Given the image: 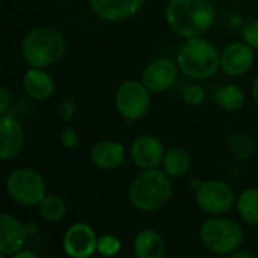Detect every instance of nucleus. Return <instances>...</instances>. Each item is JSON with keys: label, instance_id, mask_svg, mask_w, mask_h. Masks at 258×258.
Listing matches in <instances>:
<instances>
[{"label": "nucleus", "instance_id": "nucleus-1", "mask_svg": "<svg viewBox=\"0 0 258 258\" xmlns=\"http://www.w3.org/2000/svg\"><path fill=\"white\" fill-rule=\"evenodd\" d=\"M166 22L178 37L199 38L213 28L216 10L210 0H169Z\"/></svg>", "mask_w": 258, "mask_h": 258}, {"label": "nucleus", "instance_id": "nucleus-4", "mask_svg": "<svg viewBox=\"0 0 258 258\" xmlns=\"http://www.w3.org/2000/svg\"><path fill=\"white\" fill-rule=\"evenodd\" d=\"M179 72L191 79H208L220 69L217 47L205 38L187 40L178 52Z\"/></svg>", "mask_w": 258, "mask_h": 258}, {"label": "nucleus", "instance_id": "nucleus-26", "mask_svg": "<svg viewBox=\"0 0 258 258\" xmlns=\"http://www.w3.org/2000/svg\"><path fill=\"white\" fill-rule=\"evenodd\" d=\"M241 38L253 50H258V20L246 22L241 26Z\"/></svg>", "mask_w": 258, "mask_h": 258}, {"label": "nucleus", "instance_id": "nucleus-9", "mask_svg": "<svg viewBox=\"0 0 258 258\" xmlns=\"http://www.w3.org/2000/svg\"><path fill=\"white\" fill-rule=\"evenodd\" d=\"M64 252L70 258H90L97 250V237L88 223H73L64 234Z\"/></svg>", "mask_w": 258, "mask_h": 258}, {"label": "nucleus", "instance_id": "nucleus-11", "mask_svg": "<svg viewBox=\"0 0 258 258\" xmlns=\"http://www.w3.org/2000/svg\"><path fill=\"white\" fill-rule=\"evenodd\" d=\"M164 154L166 151L160 139L151 134H143L137 137L133 142L131 149H129L133 163L142 170L158 169V166L163 164Z\"/></svg>", "mask_w": 258, "mask_h": 258}, {"label": "nucleus", "instance_id": "nucleus-29", "mask_svg": "<svg viewBox=\"0 0 258 258\" xmlns=\"http://www.w3.org/2000/svg\"><path fill=\"white\" fill-rule=\"evenodd\" d=\"M11 106V93L0 85V114H7Z\"/></svg>", "mask_w": 258, "mask_h": 258}, {"label": "nucleus", "instance_id": "nucleus-28", "mask_svg": "<svg viewBox=\"0 0 258 258\" xmlns=\"http://www.w3.org/2000/svg\"><path fill=\"white\" fill-rule=\"evenodd\" d=\"M75 111H76V102L72 96H67L61 100L59 103V115L62 120L69 121L73 115H75Z\"/></svg>", "mask_w": 258, "mask_h": 258}, {"label": "nucleus", "instance_id": "nucleus-14", "mask_svg": "<svg viewBox=\"0 0 258 258\" xmlns=\"http://www.w3.org/2000/svg\"><path fill=\"white\" fill-rule=\"evenodd\" d=\"M91 11L105 22H123L134 17L145 0H88Z\"/></svg>", "mask_w": 258, "mask_h": 258}, {"label": "nucleus", "instance_id": "nucleus-6", "mask_svg": "<svg viewBox=\"0 0 258 258\" xmlns=\"http://www.w3.org/2000/svg\"><path fill=\"white\" fill-rule=\"evenodd\" d=\"M46 190L47 185L43 175L28 167L14 170L7 181V191L10 198L23 207L40 204V201L46 196Z\"/></svg>", "mask_w": 258, "mask_h": 258}, {"label": "nucleus", "instance_id": "nucleus-12", "mask_svg": "<svg viewBox=\"0 0 258 258\" xmlns=\"http://www.w3.org/2000/svg\"><path fill=\"white\" fill-rule=\"evenodd\" d=\"M25 129L11 114H0V160H13L23 151Z\"/></svg>", "mask_w": 258, "mask_h": 258}, {"label": "nucleus", "instance_id": "nucleus-15", "mask_svg": "<svg viewBox=\"0 0 258 258\" xmlns=\"http://www.w3.org/2000/svg\"><path fill=\"white\" fill-rule=\"evenodd\" d=\"M28 234L25 225L11 214L0 213V253L14 255L22 250Z\"/></svg>", "mask_w": 258, "mask_h": 258}, {"label": "nucleus", "instance_id": "nucleus-32", "mask_svg": "<svg viewBox=\"0 0 258 258\" xmlns=\"http://www.w3.org/2000/svg\"><path fill=\"white\" fill-rule=\"evenodd\" d=\"M250 94H252V99L255 100V103L258 105V75L255 76V79H253V82H252Z\"/></svg>", "mask_w": 258, "mask_h": 258}, {"label": "nucleus", "instance_id": "nucleus-10", "mask_svg": "<svg viewBox=\"0 0 258 258\" xmlns=\"http://www.w3.org/2000/svg\"><path fill=\"white\" fill-rule=\"evenodd\" d=\"M179 73L178 62L169 58H158L149 62L142 75V82L151 93H164L173 87Z\"/></svg>", "mask_w": 258, "mask_h": 258}, {"label": "nucleus", "instance_id": "nucleus-33", "mask_svg": "<svg viewBox=\"0 0 258 258\" xmlns=\"http://www.w3.org/2000/svg\"><path fill=\"white\" fill-rule=\"evenodd\" d=\"M25 231H26L28 237H29V235H35V234L38 232V226H37L35 223L29 222V223H25Z\"/></svg>", "mask_w": 258, "mask_h": 258}, {"label": "nucleus", "instance_id": "nucleus-18", "mask_svg": "<svg viewBox=\"0 0 258 258\" xmlns=\"http://www.w3.org/2000/svg\"><path fill=\"white\" fill-rule=\"evenodd\" d=\"M166 244L163 237L154 229H143L134 240L136 258H164Z\"/></svg>", "mask_w": 258, "mask_h": 258}, {"label": "nucleus", "instance_id": "nucleus-8", "mask_svg": "<svg viewBox=\"0 0 258 258\" xmlns=\"http://www.w3.org/2000/svg\"><path fill=\"white\" fill-rule=\"evenodd\" d=\"M196 204L202 211L211 216L228 213L235 204L232 187L220 179H208L196 190Z\"/></svg>", "mask_w": 258, "mask_h": 258}, {"label": "nucleus", "instance_id": "nucleus-22", "mask_svg": "<svg viewBox=\"0 0 258 258\" xmlns=\"http://www.w3.org/2000/svg\"><path fill=\"white\" fill-rule=\"evenodd\" d=\"M225 146L237 160H246L250 155H253V152L256 151L255 139L250 134L243 133V131L229 134L225 139Z\"/></svg>", "mask_w": 258, "mask_h": 258}, {"label": "nucleus", "instance_id": "nucleus-34", "mask_svg": "<svg viewBox=\"0 0 258 258\" xmlns=\"http://www.w3.org/2000/svg\"><path fill=\"white\" fill-rule=\"evenodd\" d=\"M8 255H5V253H0V258H7Z\"/></svg>", "mask_w": 258, "mask_h": 258}, {"label": "nucleus", "instance_id": "nucleus-30", "mask_svg": "<svg viewBox=\"0 0 258 258\" xmlns=\"http://www.w3.org/2000/svg\"><path fill=\"white\" fill-rule=\"evenodd\" d=\"M13 258H40L34 250H28V249H22L19 252H16L13 255Z\"/></svg>", "mask_w": 258, "mask_h": 258}, {"label": "nucleus", "instance_id": "nucleus-21", "mask_svg": "<svg viewBox=\"0 0 258 258\" xmlns=\"http://www.w3.org/2000/svg\"><path fill=\"white\" fill-rule=\"evenodd\" d=\"M237 211L247 225H258V188L249 187L237 198Z\"/></svg>", "mask_w": 258, "mask_h": 258}, {"label": "nucleus", "instance_id": "nucleus-2", "mask_svg": "<svg viewBox=\"0 0 258 258\" xmlns=\"http://www.w3.org/2000/svg\"><path fill=\"white\" fill-rule=\"evenodd\" d=\"M67 43L64 35L50 26L32 29L22 43V53L29 67L46 69L62 59Z\"/></svg>", "mask_w": 258, "mask_h": 258}, {"label": "nucleus", "instance_id": "nucleus-23", "mask_svg": "<svg viewBox=\"0 0 258 258\" xmlns=\"http://www.w3.org/2000/svg\"><path fill=\"white\" fill-rule=\"evenodd\" d=\"M40 216L47 222H59L64 219L67 207L62 198L56 195H46L38 204Z\"/></svg>", "mask_w": 258, "mask_h": 258}, {"label": "nucleus", "instance_id": "nucleus-13", "mask_svg": "<svg viewBox=\"0 0 258 258\" xmlns=\"http://www.w3.org/2000/svg\"><path fill=\"white\" fill-rule=\"evenodd\" d=\"M255 61V52L244 41L228 44L220 53V69L228 76H241L247 73Z\"/></svg>", "mask_w": 258, "mask_h": 258}, {"label": "nucleus", "instance_id": "nucleus-31", "mask_svg": "<svg viewBox=\"0 0 258 258\" xmlns=\"http://www.w3.org/2000/svg\"><path fill=\"white\" fill-rule=\"evenodd\" d=\"M226 258H255L250 252H247V250H234V252H231V253H228V256Z\"/></svg>", "mask_w": 258, "mask_h": 258}, {"label": "nucleus", "instance_id": "nucleus-19", "mask_svg": "<svg viewBox=\"0 0 258 258\" xmlns=\"http://www.w3.org/2000/svg\"><path fill=\"white\" fill-rule=\"evenodd\" d=\"M191 167L190 154L182 148H172L164 154L163 158V169L170 178H181L184 176Z\"/></svg>", "mask_w": 258, "mask_h": 258}, {"label": "nucleus", "instance_id": "nucleus-16", "mask_svg": "<svg viewBox=\"0 0 258 258\" xmlns=\"http://www.w3.org/2000/svg\"><path fill=\"white\" fill-rule=\"evenodd\" d=\"M90 158L97 169L114 170L124 161V146L114 140H102L93 146Z\"/></svg>", "mask_w": 258, "mask_h": 258}, {"label": "nucleus", "instance_id": "nucleus-5", "mask_svg": "<svg viewBox=\"0 0 258 258\" xmlns=\"http://www.w3.org/2000/svg\"><path fill=\"white\" fill-rule=\"evenodd\" d=\"M199 237L205 249L210 252L228 255L240 247L243 241V229L231 219L213 216L202 223Z\"/></svg>", "mask_w": 258, "mask_h": 258}, {"label": "nucleus", "instance_id": "nucleus-17", "mask_svg": "<svg viewBox=\"0 0 258 258\" xmlns=\"http://www.w3.org/2000/svg\"><path fill=\"white\" fill-rule=\"evenodd\" d=\"M23 87L29 97L35 100H47L55 94L56 85L53 78L44 69L31 67L23 78Z\"/></svg>", "mask_w": 258, "mask_h": 258}, {"label": "nucleus", "instance_id": "nucleus-20", "mask_svg": "<svg viewBox=\"0 0 258 258\" xmlns=\"http://www.w3.org/2000/svg\"><path fill=\"white\" fill-rule=\"evenodd\" d=\"M214 100L222 109H225L228 112H235L244 106L246 94L238 85L228 84V85H223L222 88H219L216 91Z\"/></svg>", "mask_w": 258, "mask_h": 258}, {"label": "nucleus", "instance_id": "nucleus-24", "mask_svg": "<svg viewBox=\"0 0 258 258\" xmlns=\"http://www.w3.org/2000/svg\"><path fill=\"white\" fill-rule=\"evenodd\" d=\"M121 243L117 237L111 234H105L97 238V252L102 253L103 256H112L120 252Z\"/></svg>", "mask_w": 258, "mask_h": 258}, {"label": "nucleus", "instance_id": "nucleus-25", "mask_svg": "<svg viewBox=\"0 0 258 258\" xmlns=\"http://www.w3.org/2000/svg\"><path fill=\"white\" fill-rule=\"evenodd\" d=\"M182 99L185 103L191 105V106H201L205 99H207V94H205V90L201 87V85H196V84H190L184 88L182 91Z\"/></svg>", "mask_w": 258, "mask_h": 258}, {"label": "nucleus", "instance_id": "nucleus-7", "mask_svg": "<svg viewBox=\"0 0 258 258\" xmlns=\"http://www.w3.org/2000/svg\"><path fill=\"white\" fill-rule=\"evenodd\" d=\"M114 105L117 112L126 121L143 118L152 105L151 91L139 81H124L115 91Z\"/></svg>", "mask_w": 258, "mask_h": 258}, {"label": "nucleus", "instance_id": "nucleus-27", "mask_svg": "<svg viewBox=\"0 0 258 258\" xmlns=\"http://www.w3.org/2000/svg\"><path fill=\"white\" fill-rule=\"evenodd\" d=\"M59 142L66 149H75L79 143V136L72 126H64L59 134Z\"/></svg>", "mask_w": 258, "mask_h": 258}, {"label": "nucleus", "instance_id": "nucleus-3", "mask_svg": "<svg viewBox=\"0 0 258 258\" xmlns=\"http://www.w3.org/2000/svg\"><path fill=\"white\" fill-rule=\"evenodd\" d=\"M173 187L170 176L160 169L143 170L129 185V202L140 211H155L166 205Z\"/></svg>", "mask_w": 258, "mask_h": 258}]
</instances>
